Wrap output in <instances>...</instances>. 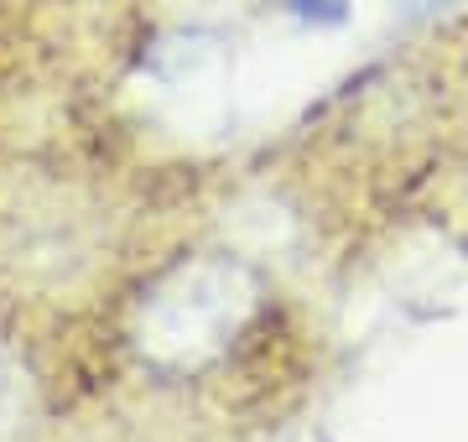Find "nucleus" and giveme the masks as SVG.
<instances>
[{
	"label": "nucleus",
	"instance_id": "obj_1",
	"mask_svg": "<svg viewBox=\"0 0 468 442\" xmlns=\"http://www.w3.org/2000/svg\"><path fill=\"white\" fill-rule=\"evenodd\" d=\"M286 5H292V11H302V16H328V21L344 11V0H286Z\"/></svg>",
	"mask_w": 468,
	"mask_h": 442
},
{
	"label": "nucleus",
	"instance_id": "obj_2",
	"mask_svg": "<svg viewBox=\"0 0 468 442\" xmlns=\"http://www.w3.org/2000/svg\"><path fill=\"white\" fill-rule=\"evenodd\" d=\"M411 16H432V11H442V5H452V0H401Z\"/></svg>",
	"mask_w": 468,
	"mask_h": 442
}]
</instances>
